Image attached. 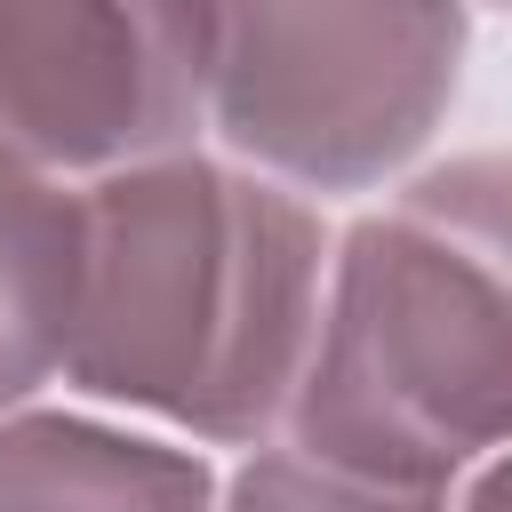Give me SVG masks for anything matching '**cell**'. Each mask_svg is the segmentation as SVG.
I'll list each match as a JSON object with an SVG mask.
<instances>
[{"mask_svg":"<svg viewBox=\"0 0 512 512\" xmlns=\"http://www.w3.org/2000/svg\"><path fill=\"white\" fill-rule=\"evenodd\" d=\"M88 256L64 376L200 440H264L320 336V216L248 168L168 152L80 192Z\"/></svg>","mask_w":512,"mask_h":512,"instance_id":"1","label":"cell"},{"mask_svg":"<svg viewBox=\"0 0 512 512\" xmlns=\"http://www.w3.org/2000/svg\"><path fill=\"white\" fill-rule=\"evenodd\" d=\"M288 440L400 488L512 440V152H456L336 240Z\"/></svg>","mask_w":512,"mask_h":512,"instance_id":"2","label":"cell"},{"mask_svg":"<svg viewBox=\"0 0 512 512\" xmlns=\"http://www.w3.org/2000/svg\"><path fill=\"white\" fill-rule=\"evenodd\" d=\"M464 0H216L208 120L272 184L400 176L464 88Z\"/></svg>","mask_w":512,"mask_h":512,"instance_id":"3","label":"cell"},{"mask_svg":"<svg viewBox=\"0 0 512 512\" xmlns=\"http://www.w3.org/2000/svg\"><path fill=\"white\" fill-rule=\"evenodd\" d=\"M216 0H0V160L96 184L192 152Z\"/></svg>","mask_w":512,"mask_h":512,"instance_id":"4","label":"cell"},{"mask_svg":"<svg viewBox=\"0 0 512 512\" xmlns=\"http://www.w3.org/2000/svg\"><path fill=\"white\" fill-rule=\"evenodd\" d=\"M0 512H216V472L192 448L136 440L96 416L8 408Z\"/></svg>","mask_w":512,"mask_h":512,"instance_id":"5","label":"cell"},{"mask_svg":"<svg viewBox=\"0 0 512 512\" xmlns=\"http://www.w3.org/2000/svg\"><path fill=\"white\" fill-rule=\"evenodd\" d=\"M88 216L80 192L0 160V416L24 408L72 352Z\"/></svg>","mask_w":512,"mask_h":512,"instance_id":"6","label":"cell"},{"mask_svg":"<svg viewBox=\"0 0 512 512\" xmlns=\"http://www.w3.org/2000/svg\"><path fill=\"white\" fill-rule=\"evenodd\" d=\"M224 512H448V488H400V480H368L344 472L312 448H264L232 472Z\"/></svg>","mask_w":512,"mask_h":512,"instance_id":"7","label":"cell"},{"mask_svg":"<svg viewBox=\"0 0 512 512\" xmlns=\"http://www.w3.org/2000/svg\"><path fill=\"white\" fill-rule=\"evenodd\" d=\"M456 512H512V440H504V456L464 488V504H456Z\"/></svg>","mask_w":512,"mask_h":512,"instance_id":"8","label":"cell"},{"mask_svg":"<svg viewBox=\"0 0 512 512\" xmlns=\"http://www.w3.org/2000/svg\"><path fill=\"white\" fill-rule=\"evenodd\" d=\"M496 8H512V0H496Z\"/></svg>","mask_w":512,"mask_h":512,"instance_id":"9","label":"cell"}]
</instances>
